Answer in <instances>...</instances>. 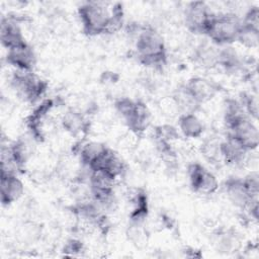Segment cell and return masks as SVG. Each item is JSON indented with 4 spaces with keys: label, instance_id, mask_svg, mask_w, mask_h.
I'll use <instances>...</instances> for the list:
<instances>
[{
    "label": "cell",
    "instance_id": "1",
    "mask_svg": "<svg viewBox=\"0 0 259 259\" xmlns=\"http://www.w3.org/2000/svg\"><path fill=\"white\" fill-rule=\"evenodd\" d=\"M136 54L139 62L152 69L162 68L167 61V50L161 34L151 26H142L136 35Z\"/></svg>",
    "mask_w": 259,
    "mask_h": 259
},
{
    "label": "cell",
    "instance_id": "2",
    "mask_svg": "<svg viewBox=\"0 0 259 259\" xmlns=\"http://www.w3.org/2000/svg\"><path fill=\"white\" fill-rule=\"evenodd\" d=\"M241 20L232 13H213L205 34L214 45L231 46L237 40Z\"/></svg>",
    "mask_w": 259,
    "mask_h": 259
},
{
    "label": "cell",
    "instance_id": "3",
    "mask_svg": "<svg viewBox=\"0 0 259 259\" xmlns=\"http://www.w3.org/2000/svg\"><path fill=\"white\" fill-rule=\"evenodd\" d=\"M82 29L89 36L107 33L110 9L100 2H86L78 8Z\"/></svg>",
    "mask_w": 259,
    "mask_h": 259
},
{
    "label": "cell",
    "instance_id": "4",
    "mask_svg": "<svg viewBox=\"0 0 259 259\" xmlns=\"http://www.w3.org/2000/svg\"><path fill=\"white\" fill-rule=\"evenodd\" d=\"M16 94L24 101L34 103L46 93L48 83L32 71L15 70L10 80Z\"/></svg>",
    "mask_w": 259,
    "mask_h": 259
},
{
    "label": "cell",
    "instance_id": "5",
    "mask_svg": "<svg viewBox=\"0 0 259 259\" xmlns=\"http://www.w3.org/2000/svg\"><path fill=\"white\" fill-rule=\"evenodd\" d=\"M187 175L191 189L199 194L209 195L219 189L217 176L200 163L194 162L188 165Z\"/></svg>",
    "mask_w": 259,
    "mask_h": 259
},
{
    "label": "cell",
    "instance_id": "6",
    "mask_svg": "<svg viewBox=\"0 0 259 259\" xmlns=\"http://www.w3.org/2000/svg\"><path fill=\"white\" fill-rule=\"evenodd\" d=\"M228 135L236 139L247 151L257 149L259 144L258 127L249 116H243L227 126Z\"/></svg>",
    "mask_w": 259,
    "mask_h": 259
},
{
    "label": "cell",
    "instance_id": "7",
    "mask_svg": "<svg viewBox=\"0 0 259 259\" xmlns=\"http://www.w3.org/2000/svg\"><path fill=\"white\" fill-rule=\"evenodd\" d=\"M212 14L204 2H191L184 13L185 26L194 34H205Z\"/></svg>",
    "mask_w": 259,
    "mask_h": 259
},
{
    "label": "cell",
    "instance_id": "8",
    "mask_svg": "<svg viewBox=\"0 0 259 259\" xmlns=\"http://www.w3.org/2000/svg\"><path fill=\"white\" fill-rule=\"evenodd\" d=\"M6 62L15 70L32 71L36 63L35 53L27 42L7 50Z\"/></svg>",
    "mask_w": 259,
    "mask_h": 259
},
{
    "label": "cell",
    "instance_id": "9",
    "mask_svg": "<svg viewBox=\"0 0 259 259\" xmlns=\"http://www.w3.org/2000/svg\"><path fill=\"white\" fill-rule=\"evenodd\" d=\"M1 44L7 50L27 42L20 27V20L16 16H3L0 30Z\"/></svg>",
    "mask_w": 259,
    "mask_h": 259
},
{
    "label": "cell",
    "instance_id": "10",
    "mask_svg": "<svg viewBox=\"0 0 259 259\" xmlns=\"http://www.w3.org/2000/svg\"><path fill=\"white\" fill-rule=\"evenodd\" d=\"M184 87L200 105L211 100L220 90L212 80L199 76L190 78Z\"/></svg>",
    "mask_w": 259,
    "mask_h": 259
},
{
    "label": "cell",
    "instance_id": "11",
    "mask_svg": "<svg viewBox=\"0 0 259 259\" xmlns=\"http://www.w3.org/2000/svg\"><path fill=\"white\" fill-rule=\"evenodd\" d=\"M224 187L227 197L231 203L242 210H245L251 202L258 201V199L250 196L243 178L230 177L225 181Z\"/></svg>",
    "mask_w": 259,
    "mask_h": 259
},
{
    "label": "cell",
    "instance_id": "12",
    "mask_svg": "<svg viewBox=\"0 0 259 259\" xmlns=\"http://www.w3.org/2000/svg\"><path fill=\"white\" fill-rule=\"evenodd\" d=\"M55 103L52 99H46L42 100L31 112V114L26 119V126L28 128V132L30 133V136L35 141H42L45 138V120L47 118V115L54 107Z\"/></svg>",
    "mask_w": 259,
    "mask_h": 259
},
{
    "label": "cell",
    "instance_id": "13",
    "mask_svg": "<svg viewBox=\"0 0 259 259\" xmlns=\"http://www.w3.org/2000/svg\"><path fill=\"white\" fill-rule=\"evenodd\" d=\"M24 193V184L17 174H0V195L3 205L17 201Z\"/></svg>",
    "mask_w": 259,
    "mask_h": 259
},
{
    "label": "cell",
    "instance_id": "14",
    "mask_svg": "<svg viewBox=\"0 0 259 259\" xmlns=\"http://www.w3.org/2000/svg\"><path fill=\"white\" fill-rule=\"evenodd\" d=\"M90 170L105 171L117 180L125 172V164L114 151L107 147L90 167Z\"/></svg>",
    "mask_w": 259,
    "mask_h": 259
},
{
    "label": "cell",
    "instance_id": "15",
    "mask_svg": "<svg viewBox=\"0 0 259 259\" xmlns=\"http://www.w3.org/2000/svg\"><path fill=\"white\" fill-rule=\"evenodd\" d=\"M247 151L236 139L227 134V137L221 141V154L223 162L231 166L243 164L248 155Z\"/></svg>",
    "mask_w": 259,
    "mask_h": 259
},
{
    "label": "cell",
    "instance_id": "16",
    "mask_svg": "<svg viewBox=\"0 0 259 259\" xmlns=\"http://www.w3.org/2000/svg\"><path fill=\"white\" fill-rule=\"evenodd\" d=\"M217 66H220L226 73L233 75L242 74L245 71L241 56L231 46H223L218 49Z\"/></svg>",
    "mask_w": 259,
    "mask_h": 259
},
{
    "label": "cell",
    "instance_id": "17",
    "mask_svg": "<svg viewBox=\"0 0 259 259\" xmlns=\"http://www.w3.org/2000/svg\"><path fill=\"white\" fill-rule=\"evenodd\" d=\"M123 121L132 133L138 136L143 135L151 123V114L147 105L142 101H137L134 111Z\"/></svg>",
    "mask_w": 259,
    "mask_h": 259
},
{
    "label": "cell",
    "instance_id": "18",
    "mask_svg": "<svg viewBox=\"0 0 259 259\" xmlns=\"http://www.w3.org/2000/svg\"><path fill=\"white\" fill-rule=\"evenodd\" d=\"M130 201L132 203V211L130 213L131 224L143 225L149 212L148 197L146 192L141 188L136 189L131 195Z\"/></svg>",
    "mask_w": 259,
    "mask_h": 259
},
{
    "label": "cell",
    "instance_id": "19",
    "mask_svg": "<svg viewBox=\"0 0 259 259\" xmlns=\"http://www.w3.org/2000/svg\"><path fill=\"white\" fill-rule=\"evenodd\" d=\"M179 133L187 139H197L201 137L204 125L195 113H183L178 119Z\"/></svg>",
    "mask_w": 259,
    "mask_h": 259
},
{
    "label": "cell",
    "instance_id": "20",
    "mask_svg": "<svg viewBox=\"0 0 259 259\" xmlns=\"http://www.w3.org/2000/svg\"><path fill=\"white\" fill-rule=\"evenodd\" d=\"M62 126L72 136L85 134L89 130V121L77 110L70 109L62 117Z\"/></svg>",
    "mask_w": 259,
    "mask_h": 259
},
{
    "label": "cell",
    "instance_id": "21",
    "mask_svg": "<svg viewBox=\"0 0 259 259\" xmlns=\"http://www.w3.org/2000/svg\"><path fill=\"white\" fill-rule=\"evenodd\" d=\"M107 147L104 144L97 142H87L82 144L77 151L79 161L82 167L90 169L93 163L98 159V157L104 152Z\"/></svg>",
    "mask_w": 259,
    "mask_h": 259
},
{
    "label": "cell",
    "instance_id": "22",
    "mask_svg": "<svg viewBox=\"0 0 259 259\" xmlns=\"http://www.w3.org/2000/svg\"><path fill=\"white\" fill-rule=\"evenodd\" d=\"M173 102L176 108L181 111L180 114L183 113H195V111L199 108L200 104L189 94V92L185 89L184 85L179 87L173 97Z\"/></svg>",
    "mask_w": 259,
    "mask_h": 259
},
{
    "label": "cell",
    "instance_id": "23",
    "mask_svg": "<svg viewBox=\"0 0 259 259\" xmlns=\"http://www.w3.org/2000/svg\"><path fill=\"white\" fill-rule=\"evenodd\" d=\"M9 151L12 157L13 162L17 166L20 172L24 171L25 165L29 159L30 151L28 144L24 140H17L11 144H9Z\"/></svg>",
    "mask_w": 259,
    "mask_h": 259
},
{
    "label": "cell",
    "instance_id": "24",
    "mask_svg": "<svg viewBox=\"0 0 259 259\" xmlns=\"http://www.w3.org/2000/svg\"><path fill=\"white\" fill-rule=\"evenodd\" d=\"M237 42L247 49H255L259 44V28L243 23L241 21Z\"/></svg>",
    "mask_w": 259,
    "mask_h": 259
},
{
    "label": "cell",
    "instance_id": "25",
    "mask_svg": "<svg viewBox=\"0 0 259 259\" xmlns=\"http://www.w3.org/2000/svg\"><path fill=\"white\" fill-rule=\"evenodd\" d=\"M246 112L239 99L228 98L224 104V120L226 126L235 122L239 118L246 116ZM248 116V115H247Z\"/></svg>",
    "mask_w": 259,
    "mask_h": 259
},
{
    "label": "cell",
    "instance_id": "26",
    "mask_svg": "<svg viewBox=\"0 0 259 259\" xmlns=\"http://www.w3.org/2000/svg\"><path fill=\"white\" fill-rule=\"evenodd\" d=\"M218 49L209 45H200L194 52V60L202 67L212 68L217 66Z\"/></svg>",
    "mask_w": 259,
    "mask_h": 259
},
{
    "label": "cell",
    "instance_id": "27",
    "mask_svg": "<svg viewBox=\"0 0 259 259\" xmlns=\"http://www.w3.org/2000/svg\"><path fill=\"white\" fill-rule=\"evenodd\" d=\"M200 152L203 158L212 165L223 162L221 154V142L213 139L205 140L200 146Z\"/></svg>",
    "mask_w": 259,
    "mask_h": 259
},
{
    "label": "cell",
    "instance_id": "28",
    "mask_svg": "<svg viewBox=\"0 0 259 259\" xmlns=\"http://www.w3.org/2000/svg\"><path fill=\"white\" fill-rule=\"evenodd\" d=\"M239 244L238 236L231 231L220 233L215 240L217 249L223 253H231L236 251L239 247Z\"/></svg>",
    "mask_w": 259,
    "mask_h": 259
},
{
    "label": "cell",
    "instance_id": "29",
    "mask_svg": "<svg viewBox=\"0 0 259 259\" xmlns=\"http://www.w3.org/2000/svg\"><path fill=\"white\" fill-rule=\"evenodd\" d=\"M154 138L156 142H164L172 144L173 141L179 138V131L170 124L159 125L155 128Z\"/></svg>",
    "mask_w": 259,
    "mask_h": 259
},
{
    "label": "cell",
    "instance_id": "30",
    "mask_svg": "<svg viewBox=\"0 0 259 259\" xmlns=\"http://www.w3.org/2000/svg\"><path fill=\"white\" fill-rule=\"evenodd\" d=\"M239 100H240L246 114L250 118L256 120L258 118V111H259L257 96L252 93H243Z\"/></svg>",
    "mask_w": 259,
    "mask_h": 259
},
{
    "label": "cell",
    "instance_id": "31",
    "mask_svg": "<svg viewBox=\"0 0 259 259\" xmlns=\"http://www.w3.org/2000/svg\"><path fill=\"white\" fill-rule=\"evenodd\" d=\"M138 100H134L128 97H120L115 100L114 107L119 116L124 120L134 111Z\"/></svg>",
    "mask_w": 259,
    "mask_h": 259
},
{
    "label": "cell",
    "instance_id": "32",
    "mask_svg": "<svg viewBox=\"0 0 259 259\" xmlns=\"http://www.w3.org/2000/svg\"><path fill=\"white\" fill-rule=\"evenodd\" d=\"M245 186L252 198L258 199V193H259V176L256 171L251 172L247 176L243 178Z\"/></svg>",
    "mask_w": 259,
    "mask_h": 259
},
{
    "label": "cell",
    "instance_id": "33",
    "mask_svg": "<svg viewBox=\"0 0 259 259\" xmlns=\"http://www.w3.org/2000/svg\"><path fill=\"white\" fill-rule=\"evenodd\" d=\"M83 252H84V245L81 241H79L77 239L69 240L63 248V253L66 256H70V257L79 256Z\"/></svg>",
    "mask_w": 259,
    "mask_h": 259
},
{
    "label": "cell",
    "instance_id": "34",
    "mask_svg": "<svg viewBox=\"0 0 259 259\" xmlns=\"http://www.w3.org/2000/svg\"><path fill=\"white\" fill-rule=\"evenodd\" d=\"M243 23L259 28V9L257 6H253L245 13L244 18L241 20Z\"/></svg>",
    "mask_w": 259,
    "mask_h": 259
}]
</instances>
